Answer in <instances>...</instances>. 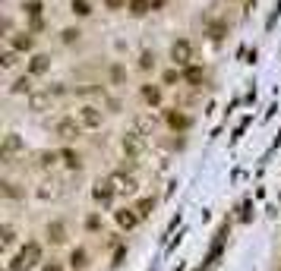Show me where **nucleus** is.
<instances>
[{
    "mask_svg": "<svg viewBox=\"0 0 281 271\" xmlns=\"http://www.w3.org/2000/svg\"><path fill=\"white\" fill-rule=\"evenodd\" d=\"M38 262H41V246L35 243V240H29V243L19 249V255L10 262V271H29V268H35Z\"/></svg>",
    "mask_w": 281,
    "mask_h": 271,
    "instance_id": "1",
    "label": "nucleus"
},
{
    "mask_svg": "<svg viewBox=\"0 0 281 271\" xmlns=\"http://www.w3.org/2000/svg\"><path fill=\"white\" fill-rule=\"evenodd\" d=\"M54 133H57V139L60 142H73V139H79V133H83V126H79V120L73 117V120H57V126H54Z\"/></svg>",
    "mask_w": 281,
    "mask_h": 271,
    "instance_id": "2",
    "label": "nucleus"
},
{
    "mask_svg": "<svg viewBox=\"0 0 281 271\" xmlns=\"http://www.w3.org/2000/svg\"><path fill=\"white\" fill-rule=\"evenodd\" d=\"M76 120H79V126H83V129H98V126H101V111L92 108V104H86V108L76 111Z\"/></svg>",
    "mask_w": 281,
    "mask_h": 271,
    "instance_id": "3",
    "label": "nucleus"
},
{
    "mask_svg": "<svg viewBox=\"0 0 281 271\" xmlns=\"http://www.w3.org/2000/svg\"><path fill=\"white\" fill-rule=\"evenodd\" d=\"M171 57H174V63H190V57H193V44L186 41V38H180V41H174V48H171Z\"/></svg>",
    "mask_w": 281,
    "mask_h": 271,
    "instance_id": "4",
    "label": "nucleus"
},
{
    "mask_svg": "<svg viewBox=\"0 0 281 271\" xmlns=\"http://www.w3.org/2000/svg\"><path fill=\"white\" fill-rule=\"evenodd\" d=\"M111 186H114V193H136V180L133 176H123V173H114L111 180H108Z\"/></svg>",
    "mask_w": 281,
    "mask_h": 271,
    "instance_id": "5",
    "label": "nucleus"
},
{
    "mask_svg": "<svg viewBox=\"0 0 281 271\" xmlns=\"http://www.w3.org/2000/svg\"><path fill=\"white\" fill-rule=\"evenodd\" d=\"M117 224H120V227H136L139 224V211H133V208H123V211H117Z\"/></svg>",
    "mask_w": 281,
    "mask_h": 271,
    "instance_id": "6",
    "label": "nucleus"
},
{
    "mask_svg": "<svg viewBox=\"0 0 281 271\" xmlns=\"http://www.w3.org/2000/svg\"><path fill=\"white\" fill-rule=\"evenodd\" d=\"M10 48L13 51H32V35L29 32H19V35H13V38H10Z\"/></svg>",
    "mask_w": 281,
    "mask_h": 271,
    "instance_id": "7",
    "label": "nucleus"
},
{
    "mask_svg": "<svg viewBox=\"0 0 281 271\" xmlns=\"http://www.w3.org/2000/svg\"><path fill=\"white\" fill-rule=\"evenodd\" d=\"M48 101H51V92H32V95H29V108L32 111H44Z\"/></svg>",
    "mask_w": 281,
    "mask_h": 271,
    "instance_id": "8",
    "label": "nucleus"
},
{
    "mask_svg": "<svg viewBox=\"0 0 281 271\" xmlns=\"http://www.w3.org/2000/svg\"><path fill=\"white\" fill-rule=\"evenodd\" d=\"M19 148H22V145H19V136H16V133H10V136H7V142H4V161H10Z\"/></svg>",
    "mask_w": 281,
    "mask_h": 271,
    "instance_id": "9",
    "label": "nucleus"
},
{
    "mask_svg": "<svg viewBox=\"0 0 281 271\" xmlns=\"http://www.w3.org/2000/svg\"><path fill=\"white\" fill-rule=\"evenodd\" d=\"M111 199H114V186H111L108 180L98 183V186H95V202H111Z\"/></svg>",
    "mask_w": 281,
    "mask_h": 271,
    "instance_id": "10",
    "label": "nucleus"
},
{
    "mask_svg": "<svg viewBox=\"0 0 281 271\" xmlns=\"http://www.w3.org/2000/svg\"><path fill=\"white\" fill-rule=\"evenodd\" d=\"M48 63H51V57H44V54H35V57H32V63H29V69H32V76H38V73H44V69H48Z\"/></svg>",
    "mask_w": 281,
    "mask_h": 271,
    "instance_id": "11",
    "label": "nucleus"
},
{
    "mask_svg": "<svg viewBox=\"0 0 281 271\" xmlns=\"http://www.w3.org/2000/svg\"><path fill=\"white\" fill-rule=\"evenodd\" d=\"M10 92H13V95H32V79H29V76L16 79V82H13V88H10Z\"/></svg>",
    "mask_w": 281,
    "mask_h": 271,
    "instance_id": "12",
    "label": "nucleus"
},
{
    "mask_svg": "<svg viewBox=\"0 0 281 271\" xmlns=\"http://www.w3.org/2000/svg\"><path fill=\"white\" fill-rule=\"evenodd\" d=\"M16 66H19V51H13V48H10V51L4 54V69H7V73H13Z\"/></svg>",
    "mask_w": 281,
    "mask_h": 271,
    "instance_id": "13",
    "label": "nucleus"
},
{
    "mask_svg": "<svg viewBox=\"0 0 281 271\" xmlns=\"http://www.w3.org/2000/svg\"><path fill=\"white\" fill-rule=\"evenodd\" d=\"M13 246H16V230L10 224H4V252H10Z\"/></svg>",
    "mask_w": 281,
    "mask_h": 271,
    "instance_id": "14",
    "label": "nucleus"
},
{
    "mask_svg": "<svg viewBox=\"0 0 281 271\" xmlns=\"http://www.w3.org/2000/svg\"><path fill=\"white\" fill-rule=\"evenodd\" d=\"M149 7H152L149 0H130V13H133V16H146Z\"/></svg>",
    "mask_w": 281,
    "mask_h": 271,
    "instance_id": "15",
    "label": "nucleus"
},
{
    "mask_svg": "<svg viewBox=\"0 0 281 271\" xmlns=\"http://www.w3.org/2000/svg\"><path fill=\"white\" fill-rule=\"evenodd\" d=\"M48 237H51L54 243H63V240H66V237H63V224H60V221H54L51 227H48Z\"/></svg>",
    "mask_w": 281,
    "mask_h": 271,
    "instance_id": "16",
    "label": "nucleus"
},
{
    "mask_svg": "<svg viewBox=\"0 0 281 271\" xmlns=\"http://www.w3.org/2000/svg\"><path fill=\"white\" fill-rule=\"evenodd\" d=\"M168 120H171L174 129H186V126H190V117H183V114H168Z\"/></svg>",
    "mask_w": 281,
    "mask_h": 271,
    "instance_id": "17",
    "label": "nucleus"
},
{
    "mask_svg": "<svg viewBox=\"0 0 281 271\" xmlns=\"http://www.w3.org/2000/svg\"><path fill=\"white\" fill-rule=\"evenodd\" d=\"M86 258H89V255H86V249H76L73 255H69V265H73V268H86V265H89Z\"/></svg>",
    "mask_w": 281,
    "mask_h": 271,
    "instance_id": "18",
    "label": "nucleus"
},
{
    "mask_svg": "<svg viewBox=\"0 0 281 271\" xmlns=\"http://www.w3.org/2000/svg\"><path fill=\"white\" fill-rule=\"evenodd\" d=\"M60 158H63V164H66V167H79V155H76V151L63 148V151H60Z\"/></svg>",
    "mask_w": 281,
    "mask_h": 271,
    "instance_id": "19",
    "label": "nucleus"
},
{
    "mask_svg": "<svg viewBox=\"0 0 281 271\" xmlns=\"http://www.w3.org/2000/svg\"><path fill=\"white\" fill-rule=\"evenodd\" d=\"M73 13H76V16H89V13H92L89 0H73Z\"/></svg>",
    "mask_w": 281,
    "mask_h": 271,
    "instance_id": "20",
    "label": "nucleus"
},
{
    "mask_svg": "<svg viewBox=\"0 0 281 271\" xmlns=\"http://www.w3.org/2000/svg\"><path fill=\"white\" fill-rule=\"evenodd\" d=\"M183 79H186V82H193V85H196V82H202V69H199V66H190V69L183 73Z\"/></svg>",
    "mask_w": 281,
    "mask_h": 271,
    "instance_id": "21",
    "label": "nucleus"
},
{
    "mask_svg": "<svg viewBox=\"0 0 281 271\" xmlns=\"http://www.w3.org/2000/svg\"><path fill=\"white\" fill-rule=\"evenodd\" d=\"M123 151L136 155V151H139V139H136V136H126V139H123Z\"/></svg>",
    "mask_w": 281,
    "mask_h": 271,
    "instance_id": "22",
    "label": "nucleus"
},
{
    "mask_svg": "<svg viewBox=\"0 0 281 271\" xmlns=\"http://www.w3.org/2000/svg\"><path fill=\"white\" fill-rule=\"evenodd\" d=\"M143 95H146V101H152V104H158V101H161V92H158V88H152V85L143 88Z\"/></svg>",
    "mask_w": 281,
    "mask_h": 271,
    "instance_id": "23",
    "label": "nucleus"
},
{
    "mask_svg": "<svg viewBox=\"0 0 281 271\" xmlns=\"http://www.w3.org/2000/svg\"><path fill=\"white\" fill-rule=\"evenodd\" d=\"M111 79H114V82H123V79H126L123 66H111Z\"/></svg>",
    "mask_w": 281,
    "mask_h": 271,
    "instance_id": "24",
    "label": "nucleus"
},
{
    "mask_svg": "<svg viewBox=\"0 0 281 271\" xmlns=\"http://www.w3.org/2000/svg\"><path fill=\"white\" fill-rule=\"evenodd\" d=\"M149 208H152V199H143V202H139V208H136V211H139V218H146V215H149Z\"/></svg>",
    "mask_w": 281,
    "mask_h": 271,
    "instance_id": "25",
    "label": "nucleus"
},
{
    "mask_svg": "<svg viewBox=\"0 0 281 271\" xmlns=\"http://www.w3.org/2000/svg\"><path fill=\"white\" fill-rule=\"evenodd\" d=\"M76 38H79V32H76V29H66V32H63V41H66V44H73Z\"/></svg>",
    "mask_w": 281,
    "mask_h": 271,
    "instance_id": "26",
    "label": "nucleus"
},
{
    "mask_svg": "<svg viewBox=\"0 0 281 271\" xmlns=\"http://www.w3.org/2000/svg\"><path fill=\"white\" fill-rule=\"evenodd\" d=\"M152 63H155V57H152V54H143V60H139V66H143V69H149Z\"/></svg>",
    "mask_w": 281,
    "mask_h": 271,
    "instance_id": "27",
    "label": "nucleus"
},
{
    "mask_svg": "<svg viewBox=\"0 0 281 271\" xmlns=\"http://www.w3.org/2000/svg\"><path fill=\"white\" fill-rule=\"evenodd\" d=\"M44 271H63V268L57 265V262H51V265H44Z\"/></svg>",
    "mask_w": 281,
    "mask_h": 271,
    "instance_id": "28",
    "label": "nucleus"
}]
</instances>
